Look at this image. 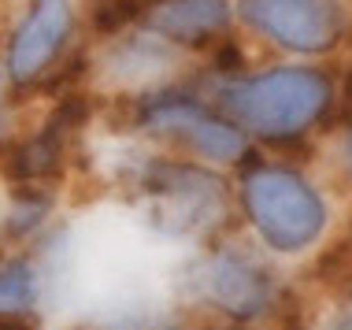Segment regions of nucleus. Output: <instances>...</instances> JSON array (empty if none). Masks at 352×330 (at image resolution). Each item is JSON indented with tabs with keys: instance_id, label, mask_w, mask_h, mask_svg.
Returning <instances> with one entry per match:
<instances>
[{
	"instance_id": "nucleus-1",
	"label": "nucleus",
	"mask_w": 352,
	"mask_h": 330,
	"mask_svg": "<svg viewBox=\"0 0 352 330\" xmlns=\"http://www.w3.org/2000/svg\"><path fill=\"white\" fill-rule=\"evenodd\" d=\"M330 78L311 67H274L249 78H230L219 86V108L237 130L282 141L300 138L327 116Z\"/></svg>"
},
{
	"instance_id": "nucleus-2",
	"label": "nucleus",
	"mask_w": 352,
	"mask_h": 330,
	"mask_svg": "<svg viewBox=\"0 0 352 330\" xmlns=\"http://www.w3.org/2000/svg\"><path fill=\"white\" fill-rule=\"evenodd\" d=\"M241 212L267 252L297 256L327 234L330 208L322 193L289 167L260 164L241 178Z\"/></svg>"
},
{
	"instance_id": "nucleus-3",
	"label": "nucleus",
	"mask_w": 352,
	"mask_h": 330,
	"mask_svg": "<svg viewBox=\"0 0 352 330\" xmlns=\"http://www.w3.org/2000/svg\"><path fill=\"white\" fill-rule=\"evenodd\" d=\"M182 294L201 308L234 319V323H256V319L278 316L285 294L274 271L256 252L237 245H215L186 263Z\"/></svg>"
},
{
	"instance_id": "nucleus-4",
	"label": "nucleus",
	"mask_w": 352,
	"mask_h": 330,
	"mask_svg": "<svg viewBox=\"0 0 352 330\" xmlns=\"http://www.w3.org/2000/svg\"><path fill=\"white\" fill-rule=\"evenodd\" d=\"M148 223L164 238L208 241L230 223V193L223 178L193 164H148L138 178Z\"/></svg>"
},
{
	"instance_id": "nucleus-5",
	"label": "nucleus",
	"mask_w": 352,
	"mask_h": 330,
	"mask_svg": "<svg viewBox=\"0 0 352 330\" xmlns=\"http://www.w3.org/2000/svg\"><path fill=\"white\" fill-rule=\"evenodd\" d=\"M237 15L278 49L316 56L345 34L341 0H237Z\"/></svg>"
},
{
	"instance_id": "nucleus-6",
	"label": "nucleus",
	"mask_w": 352,
	"mask_h": 330,
	"mask_svg": "<svg viewBox=\"0 0 352 330\" xmlns=\"http://www.w3.org/2000/svg\"><path fill=\"white\" fill-rule=\"evenodd\" d=\"M141 122L156 134H167L182 141L186 148H193L197 156L215 160V164H234L245 156V134L234 126L230 119L208 116L193 97H152Z\"/></svg>"
},
{
	"instance_id": "nucleus-7",
	"label": "nucleus",
	"mask_w": 352,
	"mask_h": 330,
	"mask_svg": "<svg viewBox=\"0 0 352 330\" xmlns=\"http://www.w3.org/2000/svg\"><path fill=\"white\" fill-rule=\"evenodd\" d=\"M67 30H71V0H34L30 15L15 30L12 56H8L15 82H30L34 74L49 67V60L60 52Z\"/></svg>"
},
{
	"instance_id": "nucleus-8",
	"label": "nucleus",
	"mask_w": 352,
	"mask_h": 330,
	"mask_svg": "<svg viewBox=\"0 0 352 330\" xmlns=\"http://www.w3.org/2000/svg\"><path fill=\"white\" fill-rule=\"evenodd\" d=\"M148 30L164 41L201 45L230 23L226 0H152L145 8Z\"/></svg>"
},
{
	"instance_id": "nucleus-9",
	"label": "nucleus",
	"mask_w": 352,
	"mask_h": 330,
	"mask_svg": "<svg viewBox=\"0 0 352 330\" xmlns=\"http://www.w3.org/2000/svg\"><path fill=\"white\" fill-rule=\"evenodd\" d=\"M41 300V275L34 263L12 260L0 267V319H15Z\"/></svg>"
},
{
	"instance_id": "nucleus-10",
	"label": "nucleus",
	"mask_w": 352,
	"mask_h": 330,
	"mask_svg": "<svg viewBox=\"0 0 352 330\" xmlns=\"http://www.w3.org/2000/svg\"><path fill=\"white\" fill-rule=\"evenodd\" d=\"M319 330H352V297H349V300H341L334 312L322 319V327H319Z\"/></svg>"
},
{
	"instance_id": "nucleus-11",
	"label": "nucleus",
	"mask_w": 352,
	"mask_h": 330,
	"mask_svg": "<svg viewBox=\"0 0 352 330\" xmlns=\"http://www.w3.org/2000/svg\"><path fill=\"white\" fill-rule=\"evenodd\" d=\"M349 156H352V148H349Z\"/></svg>"
}]
</instances>
